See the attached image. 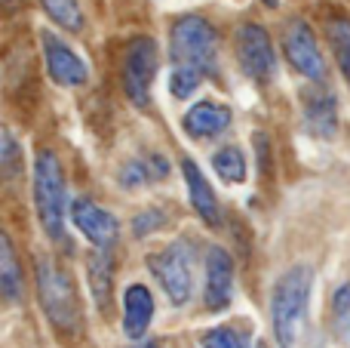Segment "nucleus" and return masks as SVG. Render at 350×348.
Segmentation results:
<instances>
[{
  "label": "nucleus",
  "instance_id": "1",
  "mask_svg": "<svg viewBox=\"0 0 350 348\" xmlns=\"http://www.w3.org/2000/svg\"><path fill=\"white\" fill-rule=\"evenodd\" d=\"M310 290H314V269L292 265L273 281L271 290V327L280 348H295L308 327Z\"/></svg>",
  "mask_w": 350,
  "mask_h": 348
},
{
  "label": "nucleus",
  "instance_id": "2",
  "mask_svg": "<svg viewBox=\"0 0 350 348\" xmlns=\"http://www.w3.org/2000/svg\"><path fill=\"white\" fill-rule=\"evenodd\" d=\"M34 207L46 238L62 244L65 240V213H71V207H68L65 191V170H62L55 151L49 148L37 151L34 158Z\"/></svg>",
  "mask_w": 350,
  "mask_h": 348
},
{
  "label": "nucleus",
  "instance_id": "3",
  "mask_svg": "<svg viewBox=\"0 0 350 348\" xmlns=\"http://www.w3.org/2000/svg\"><path fill=\"white\" fill-rule=\"evenodd\" d=\"M172 68H193L203 77L218 71V31L203 16H181L170 31Z\"/></svg>",
  "mask_w": 350,
  "mask_h": 348
},
{
  "label": "nucleus",
  "instance_id": "4",
  "mask_svg": "<svg viewBox=\"0 0 350 348\" xmlns=\"http://www.w3.org/2000/svg\"><path fill=\"white\" fill-rule=\"evenodd\" d=\"M37 299L46 314V321L65 336L80 333V299L74 281L53 262V259H40L37 262Z\"/></svg>",
  "mask_w": 350,
  "mask_h": 348
},
{
  "label": "nucleus",
  "instance_id": "5",
  "mask_svg": "<svg viewBox=\"0 0 350 348\" xmlns=\"http://www.w3.org/2000/svg\"><path fill=\"white\" fill-rule=\"evenodd\" d=\"M191 262H193V250L185 244V240H172V244L148 253V259H145V265L160 281L166 299H170L175 308H181V306L191 302V293H193Z\"/></svg>",
  "mask_w": 350,
  "mask_h": 348
},
{
  "label": "nucleus",
  "instance_id": "6",
  "mask_svg": "<svg viewBox=\"0 0 350 348\" xmlns=\"http://www.w3.org/2000/svg\"><path fill=\"white\" fill-rule=\"evenodd\" d=\"M160 68L157 43L151 37H133L123 53V92L135 108L151 105V86Z\"/></svg>",
  "mask_w": 350,
  "mask_h": 348
},
{
  "label": "nucleus",
  "instance_id": "7",
  "mask_svg": "<svg viewBox=\"0 0 350 348\" xmlns=\"http://www.w3.org/2000/svg\"><path fill=\"white\" fill-rule=\"evenodd\" d=\"M234 53L240 62V71L255 84H267L277 68V55H273V43L261 25L243 22L234 34Z\"/></svg>",
  "mask_w": 350,
  "mask_h": 348
},
{
  "label": "nucleus",
  "instance_id": "8",
  "mask_svg": "<svg viewBox=\"0 0 350 348\" xmlns=\"http://www.w3.org/2000/svg\"><path fill=\"white\" fill-rule=\"evenodd\" d=\"M283 53L289 59V65L295 68L301 77L323 84L326 80V59L320 53L317 34L310 31V25L304 18H292L283 31Z\"/></svg>",
  "mask_w": 350,
  "mask_h": 348
},
{
  "label": "nucleus",
  "instance_id": "9",
  "mask_svg": "<svg viewBox=\"0 0 350 348\" xmlns=\"http://www.w3.org/2000/svg\"><path fill=\"white\" fill-rule=\"evenodd\" d=\"M40 43H43V59H46V71H49V77H53L59 86L77 90V86H83L86 80H90V68H86V62L80 59V55L74 53V49L68 47L62 37H55V34H49V31H43V34H40Z\"/></svg>",
  "mask_w": 350,
  "mask_h": 348
},
{
  "label": "nucleus",
  "instance_id": "10",
  "mask_svg": "<svg viewBox=\"0 0 350 348\" xmlns=\"http://www.w3.org/2000/svg\"><path fill=\"white\" fill-rule=\"evenodd\" d=\"M71 222L96 250H111L117 244V234H120L117 219L90 197H77L71 203Z\"/></svg>",
  "mask_w": 350,
  "mask_h": 348
},
{
  "label": "nucleus",
  "instance_id": "11",
  "mask_svg": "<svg viewBox=\"0 0 350 348\" xmlns=\"http://www.w3.org/2000/svg\"><path fill=\"white\" fill-rule=\"evenodd\" d=\"M234 299V259L224 247L206 250V290L203 306L206 312H224Z\"/></svg>",
  "mask_w": 350,
  "mask_h": 348
},
{
  "label": "nucleus",
  "instance_id": "12",
  "mask_svg": "<svg viewBox=\"0 0 350 348\" xmlns=\"http://www.w3.org/2000/svg\"><path fill=\"white\" fill-rule=\"evenodd\" d=\"M154 324V293L145 284H129L123 293V336L142 343Z\"/></svg>",
  "mask_w": 350,
  "mask_h": 348
},
{
  "label": "nucleus",
  "instance_id": "13",
  "mask_svg": "<svg viewBox=\"0 0 350 348\" xmlns=\"http://www.w3.org/2000/svg\"><path fill=\"white\" fill-rule=\"evenodd\" d=\"M181 176H185L193 213H197L209 228H218L221 225V207H218V197H215V191H212V185L206 182L203 170H200L191 158H185L181 160Z\"/></svg>",
  "mask_w": 350,
  "mask_h": 348
},
{
  "label": "nucleus",
  "instance_id": "14",
  "mask_svg": "<svg viewBox=\"0 0 350 348\" xmlns=\"http://www.w3.org/2000/svg\"><path fill=\"white\" fill-rule=\"evenodd\" d=\"M230 108L228 105H218V102H197L187 108V114L181 117V129H185L191 139L203 142V139H215L221 136L224 129L230 127Z\"/></svg>",
  "mask_w": 350,
  "mask_h": 348
},
{
  "label": "nucleus",
  "instance_id": "15",
  "mask_svg": "<svg viewBox=\"0 0 350 348\" xmlns=\"http://www.w3.org/2000/svg\"><path fill=\"white\" fill-rule=\"evenodd\" d=\"M304 123L314 136L320 139H332L338 129V105L329 90H308L304 92Z\"/></svg>",
  "mask_w": 350,
  "mask_h": 348
},
{
  "label": "nucleus",
  "instance_id": "16",
  "mask_svg": "<svg viewBox=\"0 0 350 348\" xmlns=\"http://www.w3.org/2000/svg\"><path fill=\"white\" fill-rule=\"evenodd\" d=\"M86 277H90L92 302L98 306V312L108 314L111 302H114V259L111 250H96L86 262Z\"/></svg>",
  "mask_w": 350,
  "mask_h": 348
},
{
  "label": "nucleus",
  "instance_id": "17",
  "mask_svg": "<svg viewBox=\"0 0 350 348\" xmlns=\"http://www.w3.org/2000/svg\"><path fill=\"white\" fill-rule=\"evenodd\" d=\"M166 176H170V160L151 151V154H142V158L123 164L120 173H117V182H120L123 188H142V185L163 182Z\"/></svg>",
  "mask_w": 350,
  "mask_h": 348
},
{
  "label": "nucleus",
  "instance_id": "18",
  "mask_svg": "<svg viewBox=\"0 0 350 348\" xmlns=\"http://www.w3.org/2000/svg\"><path fill=\"white\" fill-rule=\"evenodd\" d=\"M0 290H3L6 302H18L22 299V269H18L16 250H12V240L0 238Z\"/></svg>",
  "mask_w": 350,
  "mask_h": 348
},
{
  "label": "nucleus",
  "instance_id": "19",
  "mask_svg": "<svg viewBox=\"0 0 350 348\" xmlns=\"http://www.w3.org/2000/svg\"><path fill=\"white\" fill-rule=\"evenodd\" d=\"M212 166H215L218 179L228 185H240L246 182V158L237 145H224L212 154Z\"/></svg>",
  "mask_w": 350,
  "mask_h": 348
},
{
  "label": "nucleus",
  "instance_id": "20",
  "mask_svg": "<svg viewBox=\"0 0 350 348\" xmlns=\"http://www.w3.org/2000/svg\"><path fill=\"white\" fill-rule=\"evenodd\" d=\"M326 37H329V47H332L341 74H345V80L350 84V18H341V16L329 18Z\"/></svg>",
  "mask_w": 350,
  "mask_h": 348
},
{
  "label": "nucleus",
  "instance_id": "21",
  "mask_svg": "<svg viewBox=\"0 0 350 348\" xmlns=\"http://www.w3.org/2000/svg\"><path fill=\"white\" fill-rule=\"evenodd\" d=\"M40 6H43V12H46L55 25H62L65 31L83 28V10H80V0H40Z\"/></svg>",
  "mask_w": 350,
  "mask_h": 348
},
{
  "label": "nucleus",
  "instance_id": "22",
  "mask_svg": "<svg viewBox=\"0 0 350 348\" xmlns=\"http://www.w3.org/2000/svg\"><path fill=\"white\" fill-rule=\"evenodd\" d=\"M0 166H3L6 179H16L22 173V148H18L10 127H3V133H0Z\"/></svg>",
  "mask_w": 350,
  "mask_h": 348
},
{
  "label": "nucleus",
  "instance_id": "23",
  "mask_svg": "<svg viewBox=\"0 0 350 348\" xmlns=\"http://www.w3.org/2000/svg\"><path fill=\"white\" fill-rule=\"evenodd\" d=\"M203 348H249V339L240 327L221 324V327H212L203 336Z\"/></svg>",
  "mask_w": 350,
  "mask_h": 348
},
{
  "label": "nucleus",
  "instance_id": "24",
  "mask_svg": "<svg viewBox=\"0 0 350 348\" xmlns=\"http://www.w3.org/2000/svg\"><path fill=\"white\" fill-rule=\"evenodd\" d=\"M332 321L341 339L350 343V281H345L332 296Z\"/></svg>",
  "mask_w": 350,
  "mask_h": 348
},
{
  "label": "nucleus",
  "instance_id": "25",
  "mask_svg": "<svg viewBox=\"0 0 350 348\" xmlns=\"http://www.w3.org/2000/svg\"><path fill=\"white\" fill-rule=\"evenodd\" d=\"M203 74L193 71V68H172L170 74V92L175 99H191L193 92L200 90V84H203Z\"/></svg>",
  "mask_w": 350,
  "mask_h": 348
},
{
  "label": "nucleus",
  "instance_id": "26",
  "mask_svg": "<svg viewBox=\"0 0 350 348\" xmlns=\"http://www.w3.org/2000/svg\"><path fill=\"white\" fill-rule=\"evenodd\" d=\"M163 225H166L163 210H160V207H151V210H145V213L135 216L133 232H135V238H145V234H154L157 228H163Z\"/></svg>",
  "mask_w": 350,
  "mask_h": 348
},
{
  "label": "nucleus",
  "instance_id": "27",
  "mask_svg": "<svg viewBox=\"0 0 350 348\" xmlns=\"http://www.w3.org/2000/svg\"><path fill=\"white\" fill-rule=\"evenodd\" d=\"M135 348H160V343H154V339L145 343V339H142V343H135Z\"/></svg>",
  "mask_w": 350,
  "mask_h": 348
},
{
  "label": "nucleus",
  "instance_id": "28",
  "mask_svg": "<svg viewBox=\"0 0 350 348\" xmlns=\"http://www.w3.org/2000/svg\"><path fill=\"white\" fill-rule=\"evenodd\" d=\"M261 3H265V6H277L280 0H261Z\"/></svg>",
  "mask_w": 350,
  "mask_h": 348
}]
</instances>
